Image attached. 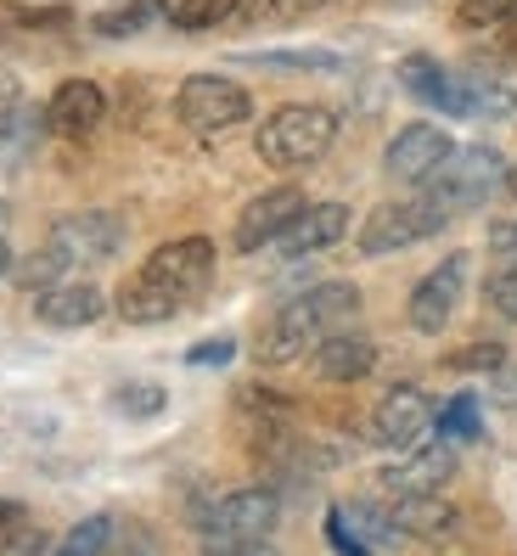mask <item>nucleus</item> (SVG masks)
<instances>
[{
    "label": "nucleus",
    "mask_w": 517,
    "mask_h": 556,
    "mask_svg": "<svg viewBox=\"0 0 517 556\" xmlns=\"http://www.w3.org/2000/svg\"><path fill=\"white\" fill-rule=\"evenodd\" d=\"M141 276H152L157 287H169L180 304H191L209 287V276H214V242L209 237H175V242L147 253Z\"/></svg>",
    "instance_id": "8"
},
{
    "label": "nucleus",
    "mask_w": 517,
    "mask_h": 556,
    "mask_svg": "<svg viewBox=\"0 0 517 556\" xmlns=\"http://www.w3.org/2000/svg\"><path fill=\"white\" fill-rule=\"evenodd\" d=\"M320 7H332V0H315V12H320Z\"/></svg>",
    "instance_id": "39"
},
{
    "label": "nucleus",
    "mask_w": 517,
    "mask_h": 556,
    "mask_svg": "<svg viewBox=\"0 0 517 556\" xmlns=\"http://www.w3.org/2000/svg\"><path fill=\"white\" fill-rule=\"evenodd\" d=\"M113 410H124V416H157V410H164V388H152V382H118L113 388Z\"/></svg>",
    "instance_id": "30"
},
{
    "label": "nucleus",
    "mask_w": 517,
    "mask_h": 556,
    "mask_svg": "<svg viewBox=\"0 0 517 556\" xmlns=\"http://www.w3.org/2000/svg\"><path fill=\"white\" fill-rule=\"evenodd\" d=\"M304 12H315V0H242L237 23H253V28H270V23H299Z\"/></svg>",
    "instance_id": "24"
},
{
    "label": "nucleus",
    "mask_w": 517,
    "mask_h": 556,
    "mask_svg": "<svg viewBox=\"0 0 517 556\" xmlns=\"http://www.w3.org/2000/svg\"><path fill=\"white\" fill-rule=\"evenodd\" d=\"M68 265H96V258H113L124 248V219L108 208H85V214H62L46 237Z\"/></svg>",
    "instance_id": "9"
},
{
    "label": "nucleus",
    "mask_w": 517,
    "mask_h": 556,
    "mask_svg": "<svg viewBox=\"0 0 517 556\" xmlns=\"http://www.w3.org/2000/svg\"><path fill=\"white\" fill-rule=\"evenodd\" d=\"M23 517H28V511H23V501H0V540H7Z\"/></svg>",
    "instance_id": "35"
},
{
    "label": "nucleus",
    "mask_w": 517,
    "mask_h": 556,
    "mask_svg": "<svg viewBox=\"0 0 517 556\" xmlns=\"http://www.w3.org/2000/svg\"><path fill=\"white\" fill-rule=\"evenodd\" d=\"M349 231V208L343 203H304L293 219H287V231L270 242L281 258H310V253H327L338 248Z\"/></svg>",
    "instance_id": "14"
},
{
    "label": "nucleus",
    "mask_w": 517,
    "mask_h": 556,
    "mask_svg": "<svg viewBox=\"0 0 517 556\" xmlns=\"http://www.w3.org/2000/svg\"><path fill=\"white\" fill-rule=\"evenodd\" d=\"M388 522H394L405 540H439V534L456 529V506L439 501V489H416V495H394Z\"/></svg>",
    "instance_id": "17"
},
{
    "label": "nucleus",
    "mask_w": 517,
    "mask_h": 556,
    "mask_svg": "<svg viewBox=\"0 0 517 556\" xmlns=\"http://www.w3.org/2000/svg\"><path fill=\"white\" fill-rule=\"evenodd\" d=\"M276 522H281V495L270 483H248V489L219 495L214 506H203L191 517V529H198L203 545L219 551V556H253V551L270 545Z\"/></svg>",
    "instance_id": "2"
},
{
    "label": "nucleus",
    "mask_w": 517,
    "mask_h": 556,
    "mask_svg": "<svg viewBox=\"0 0 517 556\" xmlns=\"http://www.w3.org/2000/svg\"><path fill=\"white\" fill-rule=\"evenodd\" d=\"M299 208H304V191H299V186H270V191H258V198L242 203V214H237V231H231L237 253L270 248V242L287 231V219H293Z\"/></svg>",
    "instance_id": "13"
},
{
    "label": "nucleus",
    "mask_w": 517,
    "mask_h": 556,
    "mask_svg": "<svg viewBox=\"0 0 517 556\" xmlns=\"http://www.w3.org/2000/svg\"><path fill=\"white\" fill-rule=\"evenodd\" d=\"M0 276H12V242L0 237Z\"/></svg>",
    "instance_id": "38"
},
{
    "label": "nucleus",
    "mask_w": 517,
    "mask_h": 556,
    "mask_svg": "<svg viewBox=\"0 0 517 556\" xmlns=\"http://www.w3.org/2000/svg\"><path fill=\"white\" fill-rule=\"evenodd\" d=\"M113 309H118L129 326H157V320H175L186 304L175 299L169 287H157L152 276H141V270H136V276H129V281L113 292Z\"/></svg>",
    "instance_id": "19"
},
{
    "label": "nucleus",
    "mask_w": 517,
    "mask_h": 556,
    "mask_svg": "<svg viewBox=\"0 0 517 556\" xmlns=\"http://www.w3.org/2000/svg\"><path fill=\"white\" fill-rule=\"evenodd\" d=\"M444 366L450 371H501L506 366V349L501 343H467L456 354H444Z\"/></svg>",
    "instance_id": "31"
},
{
    "label": "nucleus",
    "mask_w": 517,
    "mask_h": 556,
    "mask_svg": "<svg viewBox=\"0 0 517 556\" xmlns=\"http://www.w3.org/2000/svg\"><path fill=\"white\" fill-rule=\"evenodd\" d=\"M164 17H169V0H118L113 12L96 17V35L102 40H129V35H141V28L164 23Z\"/></svg>",
    "instance_id": "20"
},
{
    "label": "nucleus",
    "mask_w": 517,
    "mask_h": 556,
    "mask_svg": "<svg viewBox=\"0 0 517 556\" xmlns=\"http://www.w3.org/2000/svg\"><path fill=\"white\" fill-rule=\"evenodd\" d=\"M462 292H467V253H450L411 287V304H405L411 326L416 332H444L456 304H462Z\"/></svg>",
    "instance_id": "10"
},
{
    "label": "nucleus",
    "mask_w": 517,
    "mask_h": 556,
    "mask_svg": "<svg viewBox=\"0 0 517 556\" xmlns=\"http://www.w3.org/2000/svg\"><path fill=\"white\" fill-rule=\"evenodd\" d=\"M102 309H108V292L96 281H56L35 299V315L46 326H90V320H102Z\"/></svg>",
    "instance_id": "16"
},
{
    "label": "nucleus",
    "mask_w": 517,
    "mask_h": 556,
    "mask_svg": "<svg viewBox=\"0 0 517 556\" xmlns=\"http://www.w3.org/2000/svg\"><path fill=\"white\" fill-rule=\"evenodd\" d=\"M462 28H506L517 23V0H456Z\"/></svg>",
    "instance_id": "25"
},
{
    "label": "nucleus",
    "mask_w": 517,
    "mask_h": 556,
    "mask_svg": "<svg viewBox=\"0 0 517 556\" xmlns=\"http://www.w3.org/2000/svg\"><path fill=\"white\" fill-rule=\"evenodd\" d=\"M506 180V157L495 152V147H456L444 163H439V175L423 186L428 198L456 219V214H467V208H478L490 191Z\"/></svg>",
    "instance_id": "4"
},
{
    "label": "nucleus",
    "mask_w": 517,
    "mask_h": 556,
    "mask_svg": "<svg viewBox=\"0 0 517 556\" xmlns=\"http://www.w3.org/2000/svg\"><path fill=\"white\" fill-rule=\"evenodd\" d=\"M237 12H242V0H175L169 23L180 35H209L219 23H237Z\"/></svg>",
    "instance_id": "21"
},
{
    "label": "nucleus",
    "mask_w": 517,
    "mask_h": 556,
    "mask_svg": "<svg viewBox=\"0 0 517 556\" xmlns=\"http://www.w3.org/2000/svg\"><path fill=\"white\" fill-rule=\"evenodd\" d=\"M450 225V214L428 198H405V203H382L366 225H361V253L377 258V253H400V248H416V242H428L439 237Z\"/></svg>",
    "instance_id": "6"
},
{
    "label": "nucleus",
    "mask_w": 517,
    "mask_h": 556,
    "mask_svg": "<svg viewBox=\"0 0 517 556\" xmlns=\"http://www.w3.org/2000/svg\"><path fill=\"white\" fill-rule=\"evenodd\" d=\"M501 191H506V198H512V203H517V157H512V163H506V180H501Z\"/></svg>",
    "instance_id": "37"
},
{
    "label": "nucleus",
    "mask_w": 517,
    "mask_h": 556,
    "mask_svg": "<svg viewBox=\"0 0 517 556\" xmlns=\"http://www.w3.org/2000/svg\"><path fill=\"white\" fill-rule=\"evenodd\" d=\"M62 276H68V258H62L51 242H46L35 258H28V265H17V281H23L28 292H46V287H56Z\"/></svg>",
    "instance_id": "26"
},
{
    "label": "nucleus",
    "mask_w": 517,
    "mask_h": 556,
    "mask_svg": "<svg viewBox=\"0 0 517 556\" xmlns=\"http://www.w3.org/2000/svg\"><path fill=\"white\" fill-rule=\"evenodd\" d=\"M483 304H490L501 320H517V258H506V265L483 281Z\"/></svg>",
    "instance_id": "29"
},
{
    "label": "nucleus",
    "mask_w": 517,
    "mask_h": 556,
    "mask_svg": "<svg viewBox=\"0 0 517 556\" xmlns=\"http://www.w3.org/2000/svg\"><path fill=\"white\" fill-rule=\"evenodd\" d=\"M332 141H338V113L332 108L287 102L258 124L253 152H258V163H270V169H310V163H320L332 152Z\"/></svg>",
    "instance_id": "3"
},
{
    "label": "nucleus",
    "mask_w": 517,
    "mask_h": 556,
    "mask_svg": "<svg viewBox=\"0 0 517 556\" xmlns=\"http://www.w3.org/2000/svg\"><path fill=\"white\" fill-rule=\"evenodd\" d=\"M108 118V90L96 85V79H62L51 90V102H46V129L62 141H85L96 136Z\"/></svg>",
    "instance_id": "12"
},
{
    "label": "nucleus",
    "mask_w": 517,
    "mask_h": 556,
    "mask_svg": "<svg viewBox=\"0 0 517 556\" xmlns=\"http://www.w3.org/2000/svg\"><path fill=\"white\" fill-rule=\"evenodd\" d=\"M0 17L12 28H62L74 12L68 7H28V0H0Z\"/></svg>",
    "instance_id": "28"
},
{
    "label": "nucleus",
    "mask_w": 517,
    "mask_h": 556,
    "mask_svg": "<svg viewBox=\"0 0 517 556\" xmlns=\"http://www.w3.org/2000/svg\"><path fill=\"white\" fill-rule=\"evenodd\" d=\"M231 354H237V343H231V338H214V343L186 349V366H225Z\"/></svg>",
    "instance_id": "32"
},
{
    "label": "nucleus",
    "mask_w": 517,
    "mask_h": 556,
    "mask_svg": "<svg viewBox=\"0 0 517 556\" xmlns=\"http://www.w3.org/2000/svg\"><path fill=\"white\" fill-rule=\"evenodd\" d=\"M354 315H361V287H349V281H320L310 292H293V299L276 304L265 315V326H258L253 359L258 366H293V359H304L332 326H343Z\"/></svg>",
    "instance_id": "1"
},
{
    "label": "nucleus",
    "mask_w": 517,
    "mask_h": 556,
    "mask_svg": "<svg viewBox=\"0 0 517 556\" xmlns=\"http://www.w3.org/2000/svg\"><path fill=\"white\" fill-rule=\"evenodd\" d=\"M0 551H12V556H17V551H51V534H40V529H28V517H23L17 529H12L7 540H0Z\"/></svg>",
    "instance_id": "33"
},
{
    "label": "nucleus",
    "mask_w": 517,
    "mask_h": 556,
    "mask_svg": "<svg viewBox=\"0 0 517 556\" xmlns=\"http://www.w3.org/2000/svg\"><path fill=\"white\" fill-rule=\"evenodd\" d=\"M433 428L450 439V444H478L483 439V410H478V400L472 394H456L444 410H439V421Z\"/></svg>",
    "instance_id": "22"
},
{
    "label": "nucleus",
    "mask_w": 517,
    "mask_h": 556,
    "mask_svg": "<svg viewBox=\"0 0 517 556\" xmlns=\"http://www.w3.org/2000/svg\"><path fill=\"white\" fill-rule=\"evenodd\" d=\"M310 354H315L320 382H366V377L377 371V343H371L366 332H354L349 320L332 326V332L320 338Z\"/></svg>",
    "instance_id": "15"
},
{
    "label": "nucleus",
    "mask_w": 517,
    "mask_h": 556,
    "mask_svg": "<svg viewBox=\"0 0 517 556\" xmlns=\"http://www.w3.org/2000/svg\"><path fill=\"white\" fill-rule=\"evenodd\" d=\"M23 102V90H17V79H7V74H0V118H7L12 108Z\"/></svg>",
    "instance_id": "36"
},
{
    "label": "nucleus",
    "mask_w": 517,
    "mask_h": 556,
    "mask_svg": "<svg viewBox=\"0 0 517 556\" xmlns=\"http://www.w3.org/2000/svg\"><path fill=\"white\" fill-rule=\"evenodd\" d=\"M490 248H495L501 258H517V219H501V225H490Z\"/></svg>",
    "instance_id": "34"
},
{
    "label": "nucleus",
    "mask_w": 517,
    "mask_h": 556,
    "mask_svg": "<svg viewBox=\"0 0 517 556\" xmlns=\"http://www.w3.org/2000/svg\"><path fill=\"white\" fill-rule=\"evenodd\" d=\"M450 152H456V141H450L439 124H405L400 136L388 141L382 169H388V180H400V186H428Z\"/></svg>",
    "instance_id": "11"
},
{
    "label": "nucleus",
    "mask_w": 517,
    "mask_h": 556,
    "mask_svg": "<svg viewBox=\"0 0 517 556\" xmlns=\"http://www.w3.org/2000/svg\"><path fill=\"white\" fill-rule=\"evenodd\" d=\"M242 62L276 68V74H327V68H338V51H253Z\"/></svg>",
    "instance_id": "23"
},
{
    "label": "nucleus",
    "mask_w": 517,
    "mask_h": 556,
    "mask_svg": "<svg viewBox=\"0 0 517 556\" xmlns=\"http://www.w3.org/2000/svg\"><path fill=\"white\" fill-rule=\"evenodd\" d=\"M433 421H439L433 400H428L416 382H400V388H388V394L377 400V410H371V439H377L382 450H416V444L433 433Z\"/></svg>",
    "instance_id": "7"
},
{
    "label": "nucleus",
    "mask_w": 517,
    "mask_h": 556,
    "mask_svg": "<svg viewBox=\"0 0 517 556\" xmlns=\"http://www.w3.org/2000/svg\"><path fill=\"white\" fill-rule=\"evenodd\" d=\"M175 118L198 136H219V129H237L253 118V96L248 85L225 79V74H191L175 90Z\"/></svg>",
    "instance_id": "5"
},
{
    "label": "nucleus",
    "mask_w": 517,
    "mask_h": 556,
    "mask_svg": "<svg viewBox=\"0 0 517 556\" xmlns=\"http://www.w3.org/2000/svg\"><path fill=\"white\" fill-rule=\"evenodd\" d=\"M108 545H113V517H85V522H74V529L62 534V551L68 556H96Z\"/></svg>",
    "instance_id": "27"
},
{
    "label": "nucleus",
    "mask_w": 517,
    "mask_h": 556,
    "mask_svg": "<svg viewBox=\"0 0 517 556\" xmlns=\"http://www.w3.org/2000/svg\"><path fill=\"white\" fill-rule=\"evenodd\" d=\"M450 478H456V450H450V444H428V450H416L405 467H388L382 489H388V495H416V489H444Z\"/></svg>",
    "instance_id": "18"
}]
</instances>
